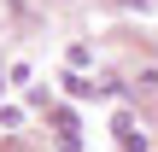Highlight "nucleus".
Returning <instances> with one entry per match:
<instances>
[{
	"label": "nucleus",
	"instance_id": "2",
	"mask_svg": "<svg viewBox=\"0 0 158 152\" xmlns=\"http://www.w3.org/2000/svg\"><path fill=\"white\" fill-rule=\"evenodd\" d=\"M152 105H158V100H152Z\"/></svg>",
	"mask_w": 158,
	"mask_h": 152
},
{
	"label": "nucleus",
	"instance_id": "1",
	"mask_svg": "<svg viewBox=\"0 0 158 152\" xmlns=\"http://www.w3.org/2000/svg\"><path fill=\"white\" fill-rule=\"evenodd\" d=\"M135 94H147V100H158V64H135Z\"/></svg>",
	"mask_w": 158,
	"mask_h": 152
}]
</instances>
